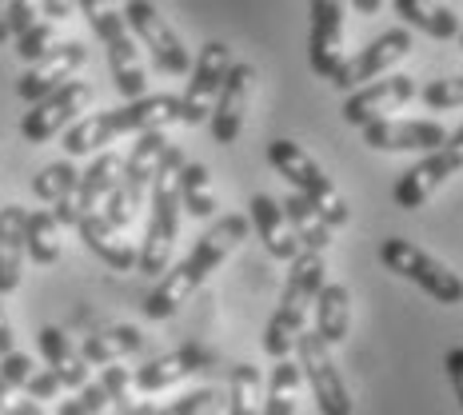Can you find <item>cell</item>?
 Instances as JSON below:
<instances>
[{
	"mask_svg": "<svg viewBox=\"0 0 463 415\" xmlns=\"http://www.w3.org/2000/svg\"><path fill=\"white\" fill-rule=\"evenodd\" d=\"M292 355H296V363H300V375L307 380V388H312L324 415H352L355 411L340 363H335L332 347H327L320 335L304 327L300 340H296V347H292Z\"/></svg>",
	"mask_w": 463,
	"mask_h": 415,
	"instance_id": "cell-10",
	"label": "cell"
},
{
	"mask_svg": "<svg viewBox=\"0 0 463 415\" xmlns=\"http://www.w3.org/2000/svg\"><path fill=\"white\" fill-rule=\"evenodd\" d=\"M36 21H41V0H8V33L13 36H21Z\"/></svg>",
	"mask_w": 463,
	"mask_h": 415,
	"instance_id": "cell-38",
	"label": "cell"
},
{
	"mask_svg": "<svg viewBox=\"0 0 463 415\" xmlns=\"http://www.w3.org/2000/svg\"><path fill=\"white\" fill-rule=\"evenodd\" d=\"M456 172H463V124L456 132H448V140H443L436 152H428L420 164H411V168L395 180L392 200L403 212H416V208L428 204V200L436 196Z\"/></svg>",
	"mask_w": 463,
	"mask_h": 415,
	"instance_id": "cell-9",
	"label": "cell"
},
{
	"mask_svg": "<svg viewBox=\"0 0 463 415\" xmlns=\"http://www.w3.org/2000/svg\"><path fill=\"white\" fill-rule=\"evenodd\" d=\"M144 352V332L132 324H116V327H100L84 340L80 355L84 363H96V368H109V363H120L124 355Z\"/></svg>",
	"mask_w": 463,
	"mask_h": 415,
	"instance_id": "cell-28",
	"label": "cell"
},
{
	"mask_svg": "<svg viewBox=\"0 0 463 415\" xmlns=\"http://www.w3.org/2000/svg\"><path fill=\"white\" fill-rule=\"evenodd\" d=\"M164 152H168V137H164V132H144V137H137L132 152L124 156L120 180H116V188L109 192V200H104V220H109L112 228H128L132 220H137V208L144 204V196H148Z\"/></svg>",
	"mask_w": 463,
	"mask_h": 415,
	"instance_id": "cell-7",
	"label": "cell"
},
{
	"mask_svg": "<svg viewBox=\"0 0 463 415\" xmlns=\"http://www.w3.org/2000/svg\"><path fill=\"white\" fill-rule=\"evenodd\" d=\"M76 8L84 13V21L92 24V33L104 41V52H109V72L120 89L124 100H140L148 96V72H144V56L137 48V36H132L124 13L116 8V0H76Z\"/></svg>",
	"mask_w": 463,
	"mask_h": 415,
	"instance_id": "cell-5",
	"label": "cell"
},
{
	"mask_svg": "<svg viewBox=\"0 0 463 415\" xmlns=\"http://www.w3.org/2000/svg\"><path fill=\"white\" fill-rule=\"evenodd\" d=\"M324 272H327L324 252H300L292 259V272H288V284L279 292V304L264 327V352L272 360H288L292 355L296 340L307 327V307H316V296L324 288Z\"/></svg>",
	"mask_w": 463,
	"mask_h": 415,
	"instance_id": "cell-4",
	"label": "cell"
},
{
	"mask_svg": "<svg viewBox=\"0 0 463 415\" xmlns=\"http://www.w3.org/2000/svg\"><path fill=\"white\" fill-rule=\"evenodd\" d=\"M36 347H41V355H44V368L56 375V380L64 383V388H72V391H80L84 383H89V363H84V355H80V347H76L69 335L61 332V327H41V335H36Z\"/></svg>",
	"mask_w": 463,
	"mask_h": 415,
	"instance_id": "cell-23",
	"label": "cell"
},
{
	"mask_svg": "<svg viewBox=\"0 0 463 415\" xmlns=\"http://www.w3.org/2000/svg\"><path fill=\"white\" fill-rule=\"evenodd\" d=\"M256 64L240 61L228 69V80L216 96V108H212V140L216 144H236L240 132H244V120H248V108H252V96H256Z\"/></svg>",
	"mask_w": 463,
	"mask_h": 415,
	"instance_id": "cell-17",
	"label": "cell"
},
{
	"mask_svg": "<svg viewBox=\"0 0 463 415\" xmlns=\"http://www.w3.org/2000/svg\"><path fill=\"white\" fill-rule=\"evenodd\" d=\"M8 36H13L8 33V0H0V44H5Z\"/></svg>",
	"mask_w": 463,
	"mask_h": 415,
	"instance_id": "cell-45",
	"label": "cell"
},
{
	"mask_svg": "<svg viewBox=\"0 0 463 415\" xmlns=\"http://www.w3.org/2000/svg\"><path fill=\"white\" fill-rule=\"evenodd\" d=\"M52 48H56V24L48 21V16H41V21H36L33 28H24V33L16 36V56H21L24 64L44 61Z\"/></svg>",
	"mask_w": 463,
	"mask_h": 415,
	"instance_id": "cell-35",
	"label": "cell"
},
{
	"mask_svg": "<svg viewBox=\"0 0 463 415\" xmlns=\"http://www.w3.org/2000/svg\"><path fill=\"white\" fill-rule=\"evenodd\" d=\"M56 415H89L80 403V395H72V400H61V408H56Z\"/></svg>",
	"mask_w": 463,
	"mask_h": 415,
	"instance_id": "cell-43",
	"label": "cell"
},
{
	"mask_svg": "<svg viewBox=\"0 0 463 415\" xmlns=\"http://www.w3.org/2000/svg\"><path fill=\"white\" fill-rule=\"evenodd\" d=\"M392 13L408 28L436 36V41H459V16L456 8L439 5V0H392Z\"/></svg>",
	"mask_w": 463,
	"mask_h": 415,
	"instance_id": "cell-25",
	"label": "cell"
},
{
	"mask_svg": "<svg viewBox=\"0 0 463 415\" xmlns=\"http://www.w3.org/2000/svg\"><path fill=\"white\" fill-rule=\"evenodd\" d=\"M0 300H5V296H0ZM8 352H16V335H13V324H8L5 304H0V360H5Z\"/></svg>",
	"mask_w": 463,
	"mask_h": 415,
	"instance_id": "cell-42",
	"label": "cell"
},
{
	"mask_svg": "<svg viewBox=\"0 0 463 415\" xmlns=\"http://www.w3.org/2000/svg\"><path fill=\"white\" fill-rule=\"evenodd\" d=\"M76 184H80V172H76L72 160L44 164V168L33 176V192L44 200V204H52V208L76 200Z\"/></svg>",
	"mask_w": 463,
	"mask_h": 415,
	"instance_id": "cell-34",
	"label": "cell"
},
{
	"mask_svg": "<svg viewBox=\"0 0 463 415\" xmlns=\"http://www.w3.org/2000/svg\"><path fill=\"white\" fill-rule=\"evenodd\" d=\"M443 368H448V380H451V388H456V400L463 408V344H456L448 355H443Z\"/></svg>",
	"mask_w": 463,
	"mask_h": 415,
	"instance_id": "cell-40",
	"label": "cell"
},
{
	"mask_svg": "<svg viewBox=\"0 0 463 415\" xmlns=\"http://www.w3.org/2000/svg\"><path fill=\"white\" fill-rule=\"evenodd\" d=\"M248 212H252V228L260 231V240H264L268 256H276V259H284V264H292V259L304 252L276 196H268V192H256L252 204H248Z\"/></svg>",
	"mask_w": 463,
	"mask_h": 415,
	"instance_id": "cell-22",
	"label": "cell"
},
{
	"mask_svg": "<svg viewBox=\"0 0 463 415\" xmlns=\"http://www.w3.org/2000/svg\"><path fill=\"white\" fill-rule=\"evenodd\" d=\"M411 52V33L408 28H388V33H380L372 44H364L355 56H344V64L335 69L332 84L340 92H355L364 89V84H372L375 76H383L388 69H395V64L403 61V56Z\"/></svg>",
	"mask_w": 463,
	"mask_h": 415,
	"instance_id": "cell-13",
	"label": "cell"
},
{
	"mask_svg": "<svg viewBox=\"0 0 463 415\" xmlns=\"http://www.w3.org/2000/svg\"><path fill=\"white\" fill-rule=\"evenodd\" d=\"M380 259H383V268H388V272L411 279L416 288H423V292H428L436 304H443V307L463 304V279L451 272L443 259H436L431 252H423V248L411 244V240H403V236L383 240V244H380Z\"/></svg>",
	"mask_w": 463,
	"mask_h": 415,
	"instance_id": "cell-8",
	"label": "cell"
},
{
	"mask_svg": "<svg viewBox=\"0 0 463 415\" xmlns=\"http://www.w3.org/2000/svg\"><path fill=\"white\" fill-rule=\"evenodd\" d=\"M84 61H89V48H84L80 41L56 44L44 61L28 64V72L16 80V96H21L24 104H41L44 96H52L56 89H64V84H69L72 76L84 69Z\"/></svg>",
	"mask_w": 463,
	"mask_h": 415,
	"instance_id": "cell-18",
	"label": "cell"
},
{
	"mask_svg": "<svg viewBox=\"0 0 463 415\" xmlns=\"http://www.w3.org/2000/svg\"><path fill=\"white\" fill-rule=\"evenodd\" d=\"M61 391H64V383L56 380V375L48 372V368H36V372H33V380L24 383V395H28V400H36V403L56 400V395H61Z\"/></svg>",
	"mask_w": 463,
	"mask_h": 415,
	"instance_id": "cell-39",
	"label": "cell"
},
{
	"mask_svg": "<svg viewBox=\"0 0 463 415\" xmlns=\"http://www.w3.org/2000/svg\"><path fill=\"white\" fill-rule=\"evenodd\" d=\"M120 168L124 160L116 156V152L104 148L100 156H96L89 168L80 172V184H76V216H89V212H100L104 200H109V192L116 188V180H120Z\"/></svg>",
	"mask_w": 463,
	"mask_h": 415,
	"instance_id": "cell-26",
	"label": "cell"
},
{
	"mask_svg": "<svg viewBox=\"0 0 463 415\" xmlns=\"http://www.w3.org/2000/svg\"><path fill=\"white\" fill-rule=\"evenodd\" d=\"M33 372H36V363L28 360L24 352H8L5 360H0V380H5L13 391H16V388L24 391V383L33 380Z\"/></svg>",
	"mask_w": 463,
	"mask_h": 415,
	"instance_id": "cell-37",
	"label": "cell"
},
{
	"mask_svg": "<svg viewBox=\"0 0 463 415\" xmlns=\"http://www.w3.org/2000/svg\"><path fill=\"white\" fill-rule=\"evenodd\" d=\"M420 100L428 104L431 112L463 108V76H443V80H431L428 89L420 92Z\"/></svg>",
	"mask_w": 463,
	"mask_h": 415,
	"instance_id": "cell-36",
	"label": "cell"
},
{
	"mask_svg": "<svg viewBox=\"0 0 463 415\" xmlns=\"http://www.w3.org/2000/svg\"><path fill=\"white\" fill-rule=\"evenodd\" d=\"M212 363H216V355H212L208 347L184 344V347H176V352L152 355L148 363H140V368L132 372V388L144 391V395H152V391H168V388H176L180 380H188V375H196V372L212 368Z\"/></svg>",
	"mask_w": 463,
	"mask_h": 415,
	"instance_id": "cell-19",
	"label": "cell"
},
{
	"mask_svg": "<svg viewBox=\"0 0 463 415\" xmlns=\"http://www.w3.org/2000/svg\"><path fill=\"white\" fill-rule=\"evenodd\" d=\"M268 164H272V168L296 192H300L304 200H312V208L327 220V228H332V231L344 228L347 220H352V212H347V200L340 196V188L332 184V176H327V172L312 156H307V152L296 140H272V144H268Z\"/></svg>",
	"mask_w": 463,
	"mask_h": 415,
	"instance_id": "cell-6",
	"label": "cell"
},
{
	"mask_svg": "<svg viewBox=\"0 0 463 415\" xmlns=\"http://www.w3.org/2000/svg\"><path fill=\"white\" fill-rule=\"evenodd\" d=\"M416 92H420L416 89V76H408V72H395V76H383V80H372V84H364V89L347 92L344 120L355 124V128H368V124H375V120H392V112H400Z\"/></svg>",
	"mask_w": 463,
	"mask_h": 415,
	"instance_id": "cell-16",
	"label": "cell"
},
{
	"mask_svg": "<svg viewBox=\"0 0 463 415\" xmlns=\"http://www.w3.org/2000/svg\"><path fill=\"white\" fill-rule=\"evenodd\" d=\"M89 104H92V84L89 80H69L64 89H56L52 96H44L41 104H33V112H24L21 137L28 144H48L56 132L72 128Z\"/></svg>",
	"mask_w": 463,
	"mask_h": 415,
	"instance_id": "cell-14",
	"label": "cell"
},
{
	"mask_svg": "<svg viewBox=\"0 0 463 415\" xmlns=\"http://www.w3.org/2000/svg\"><path fill=\"white\" fill-rule=\"evenodd\" d=\"M448 140L439 120H375L364 128V144L372 152H436Z\"/></svg>",
	"mask_w": 463,
	"mask_h": 415,
	"instance_id": "cell-20",
	"label": "cell"
},
{
	"mask_svg": "<svg viewBox=\"0 0 463 415\" xmlns=\"http://www.w3.org/2000/svg\"><path fill=\"white\" fill-rule=\"evenodd\" d=\"M244 236H248L244 216H216L212 228L200 231L196 248H192L176 268H168V272L160 276V284L144 296V304H140L144 316H148V320H172V316L192 300V292H200V288L208 284V276L244 244Z\"/></svg>",
	"mask_w": 463,
	"mask_h": 415,
	"instance_id": "cell-1",
	"label": "cell"
},
{
	"mask_svg": "<svg viewBox=\"0 0 463 415\" xmlns=\"http://www.w3.org/2000/svg\"><path fill=\"white\" fill-rule=\"evenodd\" d=\"M228 69H232V48L224 41H208L200 48V56L192 61V80L184 96H180V124H208L212 120V108H216V96L228 80Z\"/></svg>",
	"mask_w": 463,
	"mask_h": 415,
	"instance_id": "cell-12",
	"label": "cell"
},
{
	"mask_svg": "<svg viewBox=\"0 0 463 415\" xmlns=\"http://www.w3.org/2000/svg\"><path fill=\"white\" fill-rule=\"evenodd\" d=\"M184 164H188L184 148L168 144L156 176H152L148 231H144L140 259H137V268L148 276H164L172 264V248H176V236H180V172H184Z\"/></svg>",
	"mask_w": 463,
	"mask_h": 415,
	"instance_id": "cell-3",
	"label": "cell"
},
{
	"mask_svg": "<svg viewBox=\"0 0 463 415\" xmlns=\"http://www.w3.org/2000/svg\"><path fill=\"white\" fill-rule=\"evenodd\" d=\"M24 252L36 259V264H56L64 252V244H61V224H56V216H52V208H36V212H28V220H24Z\"/></svg>",
	"mask_w": 463,
	"mask_h": 415,
	"instance_id": "cell-31",
	"label": "cell"
},
{
	"mask_svg": "<svg viewBox=\"0 0 463 415\" xmlns=\"http://www.w3.org/2000/svg\"><path fill=\"white\" fill-rule=\"evenodd\" d=\"M180 204L188 208V216L196 220H212L216 216V188H212V172L204 164L188 160L184 172H180Z\"/></svg>",
	"mask_w": 463,
	"mask_h": 415,
	"instance_id": "cell-33",
	"label": "cell"
},
{
	"mask_svg": "<svg viewBox=\"0 0 463 415\" xmlns=\"http://www.w3.org/2000/svg\"><path fill=\"white\" fill-rule=\"evenodd\" d=\"M124 21H128L132 36L148 48L152 64H156L160 72H168V76L192 72V56H188L184 41H180L176 28L160 16V8L152 5V0H124Z\"/></svg>",
	"mask_w": 463,
	"mask_h": 415,
	"instance_id": "cell-11",
	"label": "cell"
},
{
	"mask_svg": "<svg viewBox=\"0 0 463 415\" xmlns=\"http://www.w3.org/2000/svg\"><path fill=\"white\" fill-rule=\"evenodd\" d=\"M352 5H355V13L375 16V13H380V5H383V0H352Z\"/></svg>",
	"mask_w": 463,
	"mask_h": 415,
	"instance_id": "cell-44",
	"label": "cell"
},
{
	"mask_svg": "<svg viewBox=\"0 0 463 415\" xmlns=\"http://www.w3.org/2000/svg\"><path fill=\"white\" fill-rule=\"evenodd\" d=\"M300 388H304L300 363H296L292 355H288V360H276L272 375H268L264 411L260 415H296V408H300Z\"/></svg>",
	"mask_w": 463,
	"mask_h": 415,
	"instance_id": "cell-30",
	"label": "cell"
},
{
	"mask_svg": "<svg viewBox=\"0 0 463 415\" xmlns=\"http://www.w3.org/2000/svg\"><path fill=\"white\" fill-rule=\"evenodd\" d=\"M264 411V375L256 363H236L228 375V408L224 415H260Z\"/></svg>",
	"mask_w": 463,
	"mask_h": 415,
	"instance_id": "cell-32",
	"label": "cell"
},
{
	"mask_svg": "<svg viewBox=\"0 0 463 415\" xmlns=\"http://www.w3.org/2000/svg\"><path fill=\"white\" fill-rule=\"evenodd\" d=\"M76 231H80L84 248L100 256L112 272H137L140 248H132V240H124L120 228H112L109 220H104V212H89V216H80Z\"/></svg>",
	"mask_w": 463,
	"mask_h": 415,
	"instance_id": "cell-21",
	"label": "cell"
},
{
	"mask_svg": "<svg viewBox=\"0 0 463 415\" xmlns=\"http://www.w3.org/2000/svg\"><path fill=\"white\" fill-rule=\"evenodd\" d=\"M459 44H463V28H459Z\"/></svg>",
	"mask_w": 463,
	"mask_h": 415,
	"instance_id": "cell-47",
	"label": "cell"
},
{
	"mask_svg": "<svg viewBox=\"0 0 463 415\" xmlns=\"http://www.w3.org/2000/svg\"><path fill=\"white\" fill-rule=\"evenodd\" d=\"M180 120V96H140L120 108L80 116L69 132H64V152L69 156H89L104 152L120 137H144V132H164L168 124Z\"/></svg>",
	"mask_w": 463,
	"mask_h": 415,
	"instance_id": "cell-2",
	"label": "cell"
},
{
	"mask_svg": "<svg viewBox=\"0 0 463 415\" xmlns=\"http://www.w3.org/2000/svg\"><path fill=\"white\" fill-rule=\"evenodd\" d=\"M279 208H284L288 224H292L304 252H327V244H332V228H327V220L312 208V200H304L300 192H292L288 200H279Z\"/></svg>",
	"mask_w": 463,
	"mask_h": 415,
	"instance_id": "cell-29",
	"label": "cell"
},
{
	"mask_svg": "<svg viewBox=\"0 0 463 415\" xmlns=\"http://www.w3.org/2000/svg\"><path fill=\"white\" fill-rule=\"evenodd\" d=\"M72 5L76 0H41V16H48V21H69L72 16Z\"/></svg>",
	"mask_w": 463,
	"mask_h": 415,
	"instance_id": "cell-41",
	"label": "cell"
},
{
	"mask_svg": "<svg viewBox=\"0 0 463 415\" xmlns=\"http://www.w3.org/2000/svg\"><path fill=\"white\" fill-rule=\"evenodd\" d=\"M24 220L28 212L21 204H0V296L21 288L24 268Z\"/></svg>",
	"mask_w": 463,
	"mask_h": 415,
	"instance_id": "cell-24",
	"label": "cell"
},
{
	"mask_svg": "<svg viewBox=\"0 0 463 415\" xmlns=\"http://www.w3.org/2000/svg\"><path fill=\"white\" fill-rule=\"evenodd\" d=\"M104 415H120V411H116V408H109V411H104Z\"/></svg>",
	"mask_w": 463,
	"mask_h": 415,
	"instance_id": "cell-46",
	"label": "cell"
},
{
	"mask_svg": "<svg viewBox=\"0 0 463 415\" xmlns=\"http://www.w3.org/2000/svg\"><path fill=\"white\" fill-rule=\"evenodd\" d=\"M312 28H307V64L320 80H332L344 64V13L347 0H307Z\"/></svg>",
	"mask_w": 463,
	"mask_h": 415,
	"instance_id": "cell-15",
	"label": "cell"
},
{
	"mask_svg": "<svg viewBox=\"0 0 463 415\" xmlns=\"http://www.w3.org/2000/svg\"><path fill=\"white\" fill-rule=\"evenodd\" d=\"M316 335L335 347L347 340V332H352V292H347L344 284H324L320 296H316Z\"/></svg>",
	"mask_w": 463,
	"mask_h": 415,
	"instance_id": "cell-27",
	"label": "cell"
}]
</instances>
